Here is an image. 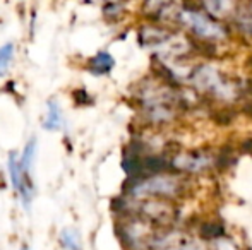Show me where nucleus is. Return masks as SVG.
Returning <instances> with one entry per match:
<instances>
[{
  "label": "nucleus",
  "mask_w": 252,
  "mask_h": 250,
  "mask_svg": "<svg viewBox=\"0 0 252 250\" xmlns=\"http://www.w3.org/2000/svg\"><path fill=\"white\" fill-rule=\"evenodd\" d=\"M34 153H36V140L31 139L30 142L26 144L23 156H21V160H19L21 168H23V171H24V173H28V175H31V165H33Z\"/></svg>",
  "instance_id": "20e7f679"
},
{
  "label": "nucleus",
  "mask_w": 252,
  "mask_h": 250,
  "mask_svg": "<svg viewBox=\"0 0 252 250\" xmlns=\"http://www.w3.org/2000/svg\"><path fill=\"white\" fill-rule=\"evenodd\" d=\"M14 58V43H5L0 47V76H5L10 62Z\"/></svg>",
  "instance_id": "0eeeda50"
},
{
  "label": "nucleus",
  "mask_w": 252,
  "mask_h": 250,
  "mask_svg": "<svg viewBox=\"0 0 252 250\" xmlns=\"http://www.w3.org/2000/svg\"><path fill=\"white\" fill-rule=\"evenodd\" d=\"M74 100H76L77 105H91L93 103V98H91L84 89L76 91V93H74Z\"/></svg>",
  "instance_id": "9d476101"
},
{
  "label": "nucleus",
  "mask_w": 252,
  "mask_h": 250,
  "mask_svg": "<svg viewBox=\"0 0 252 250\" xmlns=\"http://www.w3.org/2000/svg\"><path fill=\"white\" fill-rule=\"evenodd\" d=\"M213 118H215L218 124H221V125H228L230 122H232V118H233V113H230L228 110H218L215 115H213Z\"/></svg>",
  "instance_id": "6e6552de"
},
{
  "label": "nucleus",
  "mask_w": 252,
  "mask_h": 250,
  "mask_svg": "<svg viewBox=\"0 0 252 250\" xmlns=\"http://www.w3.org/2000/svg\"><path fill=\"white\" fill-rule=\"evenodd\" d=\"M249 65H251V67H252V57H251V58H249Z\"/></svg>",
  "instance_id": "ddd939ff"
},
{
  "label": "nucleus",
  "mask_w": 252,
  "mask_h": 250,
  "mask_svg": "<svg viewBox=\"0 0 252 250\" xmlns=\"http://www.w3.org/2000/svg\"><path fill=\"white\" fill-rule=\"evenodd\" d=\"M249 89H251V93H252V83H251V86H249Z\"/></svg>",
  "instance_id": "2eb2a0df"
},
{
  "label": "nucleus",
  "mask_w": 252,
  "mask_h": 250,
  "mask_svg": "<svg viewBox=\"0 0 252 250\" xmlns=\"http://www.w3.org/2000/svg\"><path fill=\"white\" fill-rule=\"evenodd\" d=\"M60 244L67 250H81L79 237H77L76 231L69 230V228H63V230L60 231Z\"/></svg>",
  "instance_id": "39448f33"
},
{
  "label": "nucleus",
  "mask_w": 252,
  "mask_h": 250,
  "mask_svg": "<svg viewBox=\"0 0 252 250\" xmlns=\"http://www.w3.org/2000/svg\"><path fill=\"white\" fill-rule=\"evenodd\" d=\"M21 250H28V247H26V245H23V249H21Z\"/></svg>",
  "instance_id": "4468645a"
},
{
  "label": "nucleus",
  "mask_w": 252,
  "mask_h": 250,
  "mask_svg": "<svg viewBox=\"0 0 252 250\" xmlns=\"http://www.w3.org/2000/svg\"><path fill=\"white\" fill-rule=\"evenodd\" d=\"M199 235L206 240H215L225 235V224L221 221H206L201 224L199 228Z\"/></svg>",
  "instance_id": "7ed1b4c3"
},
{
  "label": "nucleus",
  "mask_w": 252,
  "mask_h": 250,
  "mask_svg": "<svg viewBox=\"0 0 252 250\" xmlns=\"http://www.w3.org/2000/svg\"><path fill=\"white\" fill-rule=\"evenodd\" d=\"M43 127L47 130H60L63 127L62 110H60L59 103H57L55 100L48 101L47 113H45V118H43Z\"/></svg>",
  "instance_id": "f257e3e1"
},
{
  "label": "nucleus",
  "mask_w": 252,
  "mask_h": 250,
  "mask_svg": "<svg viewBox=\"0 0 252 250\" xmlns=\"http://www.w3.org/2000/svg\"><path fill=\"white\" fill-rule=\"evenodd\" d=\"M237 163V156L233 154V151L230 147H225V149L220 151V154L215 158V165L220 168V170H226V168L233 167Z\"/></svg>",
  "instance_id": "423d86ee"
},
{
  "label": "nucleus",
  "mask_w": 252,
  "mask_h": 250,
  "mask_svg": "<svg viewBox=\"0 0 252 250\" xmlns=\"http://www.w3.org/2000/svg\"><path fill=\"white\" fill-rule=\"evenodd\" d=\"M124 5H120V3H106L105 7H103V12H105V17H117L120 12H122Z\"/></svg>",
  "instance_id": "1a4fd4ad"
},
{
  "label": "nucleus",
  "mask_w": 252,
  "mask_h": 250,
  "mask_svg": "<svg viewBox=\"0 0 252 250\" xmlns=\"http://www.w3.org/2000/svg\"><path fill=\"white\" fill-rule=\"evenodd\" d=\"M240 149H242L244 153L252 154V137H251V139H247V140H244V142L240 144Z\"/></svg>",
  "instance_id": "9b49d317"
},
{
  "label": "nucleus",
  "mask_w": 252,
  "mask_h": 250,
  "mask_svg": "<svg viewBox=\"0 0 252 250\" xmlns=\"http://www.w3.org/2000/svg\"><path fill=\"white\" fill-rule=\"evenodd\" d=\"M113 58L108 52H100L90 60V70L93 74H108L113 67Z\"/></svg>",
  "instance_id": "f03ea898"
},
{
  "label": "nucleus",
  "mask_w": 252,
  "mask_h": 250,
  "mask_svg": "<svg viewBox=\"0 0 252 250\" xmlns=\"http://www.w3.org/2000/svg\"><path fill=\"white\" fill-rule=\"evenodd\" d=\"M244 111H246V113L252 118V103H247L246 107H244Z\"/></svg>",
  "instance_id": "f8f14e48"
}]
</instances>
